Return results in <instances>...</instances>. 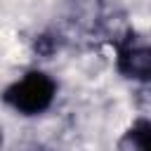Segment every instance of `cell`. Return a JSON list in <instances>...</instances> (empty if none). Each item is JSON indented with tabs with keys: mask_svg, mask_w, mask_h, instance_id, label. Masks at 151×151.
<instances>
[{
	"mask_svg": "<svg viewBox=\"0 0 151 151\" xmlns=\"http://www.w3.org/2000/svg\"><path fill=\"white\" fill-rule=\"evenodd\" d=\"M123 146H132V149L151 151V120H146V118L137 120V123L125 132Z\"/></svg>",
	"mask_w": 151,
	"mask_h": 151,
	"instance_id": "cell-3",
	"label": "cell"
},
{
	"mask_svg": "<svg viewBox=\"0 0 151 151\" xmlns=\"http://www.w3.org/2000/svg\"><path fill=\"white\" fill-rule=\"evenodd\" d=\"M54 94H57V83L47 73L28 71L24 78L14 80L2 92V101L24 116H38L50 109Z\"/></svg>",
	"mask_w": 151,
	"mask_h": 151,
	"instance_id": "cell-1",
	"label": "cell"
},
{
	"mask_svg": "<svg viewBox=\"0 0 151 151\" xmlns=\"http://www.w3.org/2000/svg\"><path fill=\"white\" fill-rule=\"evenodd\" d=\"M116 64L125 78L151 83V42H137L132 38L123 40L118 45Z\"/></svg>",
	"mask_w": 151,
	"mask_h": 151,
	"instance_id": "cell-2",
	"label": "cell"
}]
</instances>
